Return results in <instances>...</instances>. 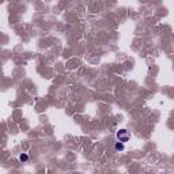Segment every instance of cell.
<instances>
[{
  "mask_svg": "<svg viewBox=\"0 0 174 174\" xmlns=\"http://www.w3.org/2000/svg\"><path fill=\"white\" fill-rule=\"evenodd\" d=\"M117 139L120 140V142H123V143H125V142H128L129 139V133L125 131V129H121V131H118L117 132Z\"/></svg>",
  "mask_w": 174,
  "mask_h": 174,
  "instance_id": "6da1fadb",
  "label": "cell"
},
{
  "mask_svg": "<svg viewBox=\"0 0 174 174\" xmlns=\"http://www.w3.org/2000/svg\"><path fill=\"white\" fill-rule=\"evenodd\" d=\"M114 148L117 150V151H123V150H124V143L118 140L117 143H116V146H114Z\"/></svg>",
  "mask_w": 174,
  "mask_h": 174,
  "instance_id": "7a4b0ae2",
  "label": "cell"
},
{
  "mask_svg": "<svg viewBox=\"0 0 174 174\" xmlns=\"http://www.w3.org/2000/svg\"><path fill=\"white\" fill-rule=\"evenodd\" d=\"M27 159H29V156H27V154H22L21 156H19V161H21V162H26Z\"/></svg>",
  "mask_w": 174,
  "mask_h": 174,
  "instance_id": "3957f363",
  "label": "cell"
}]
</instances>
